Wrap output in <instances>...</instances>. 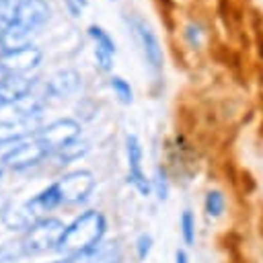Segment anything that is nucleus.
Masks as SVG:
<instances>
[{"label": "nucleus", "instance_id": "f257e3e1", "mask_svg": "<svg viewBox=\"0 0 263 263\" xmlns=\"http://www.w3.org/2000/svg\"><path fill=\"white\" fill-rule=\"evenodd\" d=\"M105 228H107L105 216L97 210H86L70 226H66V232L58 245V251L62 255H66L68 259H72V257L88 251L97 242H101Z\"/></svg>", "mask_w": 263, "mask_h": 263}, {"label": "nucleus", "instance_id": "f03ea898", "mask_svg": "<svg viewBox=\"0 0 263 263\" xmlns=\"http://www.w3.org/2000/svg\"><path fill=\"white\" fill-rule=\"evenodd\" d=\"M47 16H49V6L45 0H23L14 23L8 29H4V39H6L8 51L23 47V45H29L27 37L39 25H43L47 21Z\"/></svg>", "mask_w": 263, "mask_h": 263}, {"label": "nucleus", "instance_id": "7ed1b4c3", "mask_svg": "<svg viewBox=\"0 0 263 263\" xmlns=\"http://www.w3.org/2000/svg\"><path fill=\"white\" fill-rule=\"evenodd\" d=\"M64 232H66V226L58 218H45V220L37 222L35 226H31L25 232V236L21 240L25 255H39V253L58 249Z\"/></svg>", "mask_w": 263, "mask_h": 263}, {"label": "nucleus", "instance_id": "20e7f679", "mask_svg": "<svg viewBox=\"0 0 263 263\" xmlns=\"http://www.w3.org/2000/svg\"><path fill=\"white\" fill-rule=\"evenodd\" d=\"M80 136V123L76 119L64 117V119H55L51 123H47L45 127H41L37 132V140L49 150V152H58L64 146H68L70 142L78 140Z\"/></svg>", "mask_w": 263, "mask_h": 263}, {"label": "nucleus", "instance_id": "39448f33", "mask_svg": "<svg viewBox=\"0 0 263 263\" xmlns=\"http://www.w3.org/2000/svg\"><path fill=\"white\" fill-rule=\"evenodd\" d=\"M127 23H129L140 47H142V53H144L148 66L158 74L162 70V47H160V41H158L156 33L150 29V25L144 18H140L136 14L127 16Z\"/></svg>", "mask_w": 263, "mask_h": 263}, {"label": "nucleus", "instance_id": "423d86ee", "mask_svg": "<svg viewBox=\"0 0 263 263\" xmlns=\"http://www.w3.org/2000/svg\"><path fill=\"white\" fill-rule=\"evenodd\" d=\"M53 185L60 193L62 203H78L90 195L95 187V177L88 171H72L64 175L60 181H55Z\"/></svg>", "mask_w": 263, "mask_h": 263}, {"label": "nucleus", "instance_id": "0eeeda50", "mask_svg": "<svg viewBox=\"0 0 263 263\" xmlns=\"http://www.w3.org/2000/svg\"><path fill=\"white\" fill-rule=\"evenodd\" d=\"M47 154H49V150L37 138H33L31 142H23V144L14 146L12 150H8L2 156V166L21 171V168H27V166H33V164L41 162Z\"/></svg>", "mask_w": 263, "mask_h": 263}, {"label": "nucleus", "instance_id": "6e6552de", "mask_svg": "<svg viewBox=\"0 0 263 263\" xmlns=\"http://www.w3.org/2000/svg\"><path fill=\"white\" fill-rule=\"evenodd\" d=\"M45 220L43 214L33 205V201H23L16 205H10L4 210L2 214V222L6 228L10 230H29L31 226H35L37 222Z\"/></svg>", "mask_w": 263, "mask_h": 263}, {"label": "nucleus", "instance_id": "1a4fd4ad", "mask_svg": "<svg viewBox=\"0 0 263 263\" xmlns=\"http://www.w3.org/2000/svg\"><path fill=\"white\" fill-rule=\"evenodd\" d=\"M41 49L35 47V45H23V47H16V49H10L2 60L0 64L10 72V74H23L27 70H33L41 64Z\"/></svg>", "mask_w": 263, "mask_h": 263}, {"label": "nucleus", "instance_id": "9d476101", "mask_svg": "<svg viewBox=\"0 0 263 263\" xmlns=\"http://www.w3.org/2000/svg\"><path fill=\"white\" fill-rule=\"evenodd\" d=\"M125 150H127V164H129V181L136 185V189L142 195H148L152 191V185L142 171V144L134 134L125 138Z\"/></svg>", "mask_w": 263, "mask_h": 263}, {"label": "nucleus", "instance_id": "9b49d317", "mask_svg": "<svg viewBox=\"0 0 263 263\" xmlns=\"http://www.w3.org/2000/svg\"><path fill=\"white\" fill-rule=\"evenodd\" d=\"M41 129L39 117H16L0 121V144H10L27 136H37Z\"/></svg>", "mask_w": 263, "mask_h": 263}, {"label": "nucleus", "instance_id": "f8f14e48", "mask_svg": "<svg viewBox=\"0 0 263 263\" xmlns=\"http://www.w3.org/2000/svg\"><path fill=\"white\" fill-rule=\"evenodd\" d=\"M70 263H119L121 261V249L115 240H101L88 251L68 259Z\"/></svg>", "mask_w": 263, "mask_h": 263}, {"label": "nucleus", "instance_id": "ddd939ff", "mask_svg": "<svg viewBox=\"0 0 263 263\" xmlns=\"http://www.w3.org/2000/svg\"><path fill=\"white\" fill-rule=\"evenodd\" d=\"M37 78H27L23 74H10L2 84H0V101L4 105H14L21 101L25 95H29L35 88Z\"/></svg>", "mask_w": 263, "mask_h": 263}, {"label": "nucleus", "instance_id": "4468645a", "mask_svg": "<svg viewBox=\"0 0 263 263\" xmlns=\"http://www.w3.org/2000/svg\"><path fill=\"white\" fill-rule=\"evenodd\" d=\"M78 86H80V74H78L76 70H70V68L55 72V74L45 82V90H47V95H51V97H60V99L70 97L72 92L78 90Z\"/></svg>", "mask_w": 263, "mask_h": 263}, {"label": "nucleus", "instance_id": "2eb2a0df", "mask_svg": "<svg viewBox=\"0 0 263 263\" xmlns=\"http://www.w3.org/2000/svg\"><path fill=\"white\" fill-rule=\"evenodd\" d=\"M43 105H45V95H37L35 88H33L29 95H25V97H23L21 101H16L12 107L16 109L18 117H39Z\"/></svg>", "mask_w": 263, "mask_h": 263}, {"label": "nucleus", "instance_id": "dca6fc26", "mask_svg": "<svg viewBox=\"0 0 263 263\" xmlns=\"http://www.w3.org/2000/svg\"><path fill=\"white\" fill-rule=\"evenodd\" d=\"M86 152H88V144L82 142V140H74V142H70L68 146H64L62 150H58L55 154H58V158H60L64 164H68V162H72V160L84 156Z\"/></svg>", "mask_w": 263, "mask_h": 263}, {"label": "nucleus", "instance_id": "f3484780", "mask_svg": "<svg viewBox=\"0 0 263 263\" xmlns=\"http://www.w3.org/2000/svg\"><path fill=\"white\" fill-rule=\"evenodd\" d=\"M21 4L23 0H0V29H8L14 23Z\"/></svg>", "mask_w": 263, "mask_h": 263}, {"label": "nucleus", "instance_id": "a211bd4d", "mask_svg": "<svg viewBox=\"0 0 263 263\" xmlns=\"http://www.w3.org/2000/svg\"><path fill=\"white\" fill-rule=\"evenodd\" d=\"M224 205H226V199H224L222 191H218V189L208 191V195H205V212H208V216H212V218L222 216Z\"/></svg>", "mask_w": 263, "mask_h": 263}, {"label": "nucleus", "instance_id": "6ab92c4d", "mask_svg": "<svg viewBox=\"0 0 263 263\" xmlns=\"http://www.w3.org/2000/svg\"><path fill=\"white\" fill-rule=\"evenodd\" d=\"M88 35L95 39V43H97L101 49H105V51H109V53H115V41L111 39V35H109L103 27L90 25V27H88Z\"/></svg>", "mask_w": 263, "mask_h": 263}, {"label": "nucleus", "instance_id": "aec40b11", "mask_svg": "<svg viewBox=\"0 0 263 263\" xmlns=\"http://www.w3.org/2000/svg\"><path fill=\"white\" fill-rule=\"evenodd\" d=\"M109 84H111V88L115 90L117 99H119L123 105H129V103L134 101V90H132V86H129L127 80H123L121 76H111Z\"/></svg>", "mask_w": 263, "mask_h": 263}, {"label": "nucleus", "instance_id": "412c9836", "mask_svg": "<svg viewBox=\"0 0 263 263\" xmlns=\"http://www.w3.org/2000/svg\"><path fill=\"white\" fill-rule=\"evenodd\" d=\"M181 234L187 247L195 245V218L191 214V210H185L181 216Z\"/></svg>", "mask_w": 263, "mask_h": 263}, {"label": "nucleus", "instance_id": "4be33fe9", "mask_svg": "<svg viewBox=\"0 0 263 263\" xmlns=\"http://www.w3.org/2000/svg\"><path fill=\"white\" fill-rule=\"evenodd\" d=\"M21 257H25V249L21 240L0 245V263H12V261H18Z\"/></svg>", "mask_w": 263, "mask_h": 263}, {"label": "nucleus", "instance_id": "5701e85b", "mask_svg": "<svg viewBox=\"0 0 263 263\" xmlns=\"http://www.w3.org/2000/svg\"><path fill=\"white\" fill-rule=\"evenodd\" d=\"M95 60H97V64H99V68L103 72H111L113 70V53L101 49L99 45H95Z\"/></svg>", "mask_w": 263, "mask_h": 263}, {"label": "nucleus", "instance_id": "b1692460", "mask_svg": "<svg viewBox=\"0 0 263 263\" xmlns=\"http://www.w3.org/2000/svg\"><path fill=\"white\" fill-rule=\"evenodd\" d=\"M154 189H156L158 199H166V197H168V181H166V175H164V171H162V168H156Z\"/></svg>", "mask_w": 263, "mask_h": 263}, {"label": "nucleus", "instance_id": "393cba45", "mask_svg": "<svg viewBox=\"0 0 263 263\" xmlns=\"http://www.w3.org/2000/svg\"><path fill=\"white\" fill-rule=\"evenodd\" d=\"M201 35H203V31H201V27H199V25L189 23V25L185 27V37H187L189 45L199 47V43H201Z\"/></svg>", "mask_w": 263, "mask_h": 263}, {"label": "nucleus", "instance_id": "a878e982", "mask_svg": "<svg viewBox=\"0 0 263 263\" xmlns=\"http://www.w3.org/2000/svg\"><path fill=\"white\" fill-rule=\"evenodd\" d=\"M150 249H152V236L150 234H140L138 236V242H136V251H138V259H146L150 255Z\"/></svg>", "mask_w": 263, "mask_h": 263}, {"label": "nucleus", "instance_id": "bb28decb", "mask_svg": "<svg viewBox=\"0 0 263 263\" xmlns=\"http://www.w3.org/2000/svg\"><path fill=\"white\" fill-rule=\"evenodd\" d=\"M66 8L70 10V14H72V16H80L84 6H80L76 0H66Z\"/></svg>", "mask_w": 263, "mask_h": 263}, {"label": "nucleus", "instance_id": "cd10ccee", "mask_svg": "<svg viewBox=\"0 0 263 263\" xmlns=\"http://www.w3.org/2000/svg\"><path fill=\"white\" fill-rule=\"evenodd\" d=\"M8 53V45H6V39H4V29H0V60Z\"/></svg>", "mask_w": 263, "mask_h": 263}, {"label": "nucleus", "instance_id": "c85d7f7f", "mask_svg": "<svg viewBox=\"0 0 263 263\" xmlns=\"http://www.w3.org/2000/svg\"><path fill=\"white\" fill-rule=\"evenodd\" d=\"M175 263H189L187 253H185L183 249H177V253H175Z\"/></svg>", "mask_w": 263, "mask_h": 263}, {"label": "nucleus", "instance_id": "c756f323", "mask_svg": "<svg viewBox=\"0 0 263 263\" xmlns=\"http://www.w3.org/2000/svg\"><path fill=\"white\" fill-rule=\"evenodd\" d=\"M8 76H10V72H8V70H6L2 64H0V84H2V82H4Z\"/></svg>", "mask_w": 263, "mask_h": 263}, {"label": "nucleus", "instance_id": "7c9ffc66", "mask_svg": "<svg viewBox=\"0 0 263 263\" xmlns=\"http://www.w3.org/2000/svg\"><path fill=\"white\" fill-rule=\"evenodd\" d=\"M257 51H259V58L263 60V35L257 39Z\"/></svg>", "mask_w": 263, "mask_h": 263}, {"label": "nucleus", "instance_id": "2f4dec72", "mask_svg": "<svg viewBox=\"0 0 263 263\" xmlns=\"http://www.w3.org/2000/svg\"><path fill=\"white\" fill-rule=\"evenodd\" d=\"M53 263H70V261H53Z\"/></svg>", "mask_w": 263, "mask_h": 263}, {"label": "nucleus", "instance_id": "473e14b6", "mask_svg": "<svg viewBox=\"0 0 263 263\" xmlns=\"http://www.w3.org/2000/svg\"><path fill=\"white\" fill-rule=\"evenodd\" d=\"M0 107H4V103H2V101H0Z\"/></svg>", "mask_w": 263, "mask_h": 263}, {"label": "nucleus", "instance_id": "72a5a7b5", "mask_svg": "<svg viewBox=\"0 0 263 263\" xmlns=\"http://www.w3.org/2000/svg\"><path fill=\"white\" fill-rule=\"evenodd\" d=\"M0 177H2V166H0Z\"/></svg>", "mask_w": 263, "mask_h": 263}]
</instances>
